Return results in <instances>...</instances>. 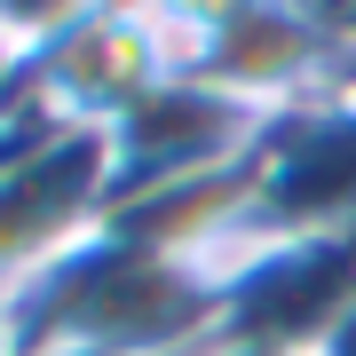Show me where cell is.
<instances>
[{"mask_svg": "<svg viewBox=\"0 0 356 356\" xmlns=\"http://www.w3.org/2000/svg\"><path fill=\"white\" fill-rule=\"evenodd\" d=\"M277 8H285L309 40H317V48H325L348 79H356V0H277Z\"/></svg>", "mask_w": 356, "mask_h": 356, "instance_id": "obj_1", "label": "cell"}, {"mask_svg": "<svg viewBox=\"0 0 356 356\" xmlns=\"http://www.w3.org/2000/svg\"><path fill=\"white\" fill-rule=\"evenodd\" d=\"M317 356H356V301L341 309V325H332L325 341H317Z\"/></svg>", "mask_w": 356, "mask_h": 356, "instance_id": "obj_2", "label": "cell"}]
</instances>
